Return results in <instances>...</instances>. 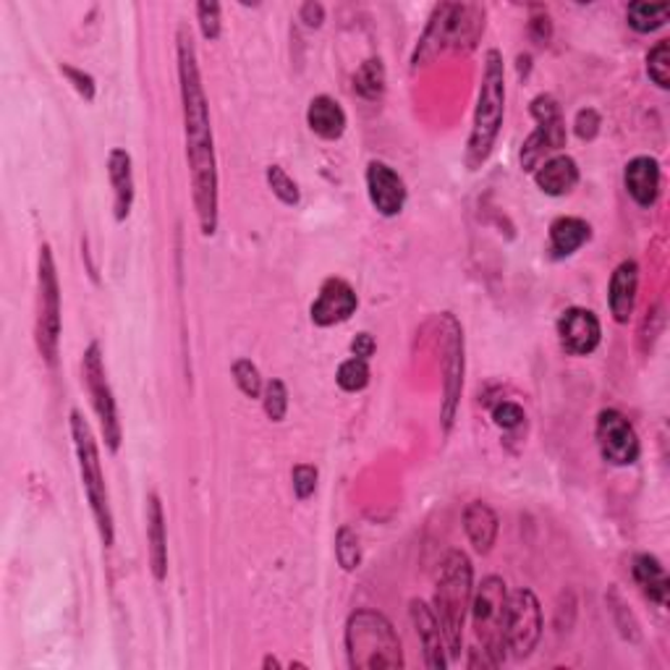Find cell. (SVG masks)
<instances>
[{
    "label": "cell",
    "instance_id": "obj_23",
    "mask_svg": "<svg viewBox=\"0 0 670 670\" xmlns=\"http://www.w3.org/2000/svg\"><path fill=\"white\" fill-rule=\"evenodd\" d=\"M463 532H467L474 550L487 556L493 550L495 539H498V517H495V511L487 502H469L467 511H463Z\"/></svg>",
    "mask_w": 670,
    "mask_h": 670
},
{
    "label": "cell",
    "instance_id": "obj_27",
    "mask_svg": "<svg viewBox=\"0 0 670 670\" xmlns=\"http://www.w3.org/2000/svg\"><path fill=\"white\" fill-rule=\"evenodd\" d=\"M670 16V3H644V0H636L626 9L629 27L636 29L640 35H649V32L666 27Z\"/></svg>",
    "mask_w": 670,
    "mask_h": 670
},
{
    "label": "cell",
    "instance_id": "obj_31",
    "mask_svg": "<svg viewBox=\"0 0 670 670\" xmlns=\"http://www.w3.org/2000/svg\"><path fill=\"white\" fill-rule=\"evenodd\" d=\"M262 406L270 422H283L288 411V388L283 380H270L262 388Z\"/></svg>",
    "mask_w": 670,
    "mask_h": 670
},
{
    "label": "cell",
    "instance_id": "obj_25",
    "mask_svg": "<svg viewBox=\"0 0 670 670\" xmlns=\"http://www.w3.org/2000/svg\"><path fill=\"white\" fill-rule=\"evenodd\" d=\"M592 238L590 223L582 218H558L550 225V255L553 260H563L579 251Z\"/></svg>",
    "mask_w": 670,
    "mask_h": 670
},
{
    "label": "cell",
    "instance_id": "obj_4",
    "mask_svg": "<svg viewBox=\"0 0 670 670\" xmlns=\"http://www.w3.org/2000/svg\"><path fill=\"white\" fill-rule=\"evenodd\" d=\"M346 657L353 670L404 668L401 640L377 610H353L346 623Z\"/></svg>",
    "mask_w": 670,
    "mask_h": 670
},
{
    "label": "cell",
    "instance_id": "obj_5",
    "mask_svg": "<svg viewBox=\"0 0 670 670\" xmlns=\"http://www.w3.org/2000/svg\"><path fill=\"white\" fill-rule=\"evenodd\" d=\"M69 424H71V437H74L76 461H79L84 495H87L89 508H92V517H95V524H98L102 545L111 547L115 539L113 511H111V495H108L106 476H102L98 443H95L92 427L87 424V419H84L76 409L71 411Z\"/></svg>",
    "mask_w": 670,
    "mask_h": 670
},
{
    "label": "cell",
    "instance_id": "obj_33",
    "mask_svg": "<svg viewBox=\"0 0 670 670\" xmlns=\"http://www.w3.org/2000/svg\"><path fill=\"white\" fill-rule=\"evenodd\" d=\"M647 74L660 89L670 87V42L660 40L647 55Z\"/></svg>",
    "mask_w": 670,
    "mask_h": 670
},
{
    "label": "cell",
    "instance_id": "obj_39",
    "mask_svg": "<svg viewBox=\"0 0 670 670\" xmlns=\"http://www.w3.org/2000/svg\"><path fill=\"white\" fill-rule=\"evenodd\" d=\"M600 113L595 111V108H584V111L576 113V137L584 139V141H592L600 134Z\"/></svg>",
    "mask_w": 670,
    "mask_h": 670
},
{
    "label": "cell",
    "instance_id": "obj_26",
    "mask_svg": "<svg viewBox=\"0 0 670 670\" xmlns=\"http://www.w3.org/2000/svg\"><path fill=\"white\" fill-rule=\"evenodd\" d=\"M634 579L636 584L642 586L644 597L647 600H653L657 605H666L668 603V576L666 569H662V563L655 556H647V553H642V556L634 558Z\"/></svg>",
    "mask_w": 670,
    "mask_h": 670
},
{
    "label": "cell",
    "instance_id": "obj_3",
    "mask_svg": "<svg viewBox=\"0 0 670 670\" xmlns=\"http://www.w3.org/2000/svg\"><path fill=\"white\" fill-rule=\"evenodd\" d=\"M502 115H506V69L498 50L485 53V71H482L480 95H476L472 134L467 141V165L476 171L493 152L498 139Z\"/></svg>",
    "mask_w": 670,
    "mask_h": 670
},
{
    "label": "cell",
    "instance_id": "obj_2",
    "mask_svg": "<svg viewBox=\"0 0 670 670\" xmlns=\"http://www.w3.org/2000/svg\"><path fill=\"white\" fill-rule=\"evenodd\" d=\"M472 595H474L472 560H469L467 553L450 550L448 556L443 558L441 571H437L435 597H433V610L437 616V623H441L450 660H459L461 657L463 623H467V613L469 608H472Z\"/></svg>",
    "mask_w": 670,
    "mask_h": 670
},
{
    "label": "cell",
    "instance_id": "obj_15",
    "mask_svg": "<svg viewBox=\"0 0 670 670\" xmlns=\"http://www.w3.org/2000/svg\"><path fill=\"white\" fill-rule=\"evenodd\" d=\"M357 307H359V296L351 288L349 281L327 278L320 286L318 299H314L312 307H309V318H312L318 327L340 325V322L351 320Z\"/></svg>",
    "mask_w": 670,
    "mask_h": 670
},
{
    "label": "cell",
    "instance_id": "obj_28",
    "mask_svg": "<svg viewBox=\"0 0 670 670\" xmlns=\"http://www.w3.org/2000/svg\"><path fill=\"white\" fill-rule=\"evenodd\" d=\"M353 89L362 95L364 100H377L385 92V66L380 58H370L362 63V69L353 76Z\"/></svg>",
    "mask_w": 670,
    "mask_h": 670
},
{
    "label": "cell",
    "instance_id": "obj_41",
    "mask_svg": "<svg viewBox=\"0 0 670 670\" xmlns=\"http://www.w3.org/2000/svg\"><path fill=\"white\" fill-rule=\"evenodd\" d=\"M375 349H377V344L370 333H359L357 338L351 340V353L353 357L364 359V362H370V357L375 353Z\"/></svg>",
    "mask_w": 670,
    "mask_h": 670
},
{
    "label": "cell",
    "instance_id": "obj_16",
    "mask_svg": "<svg viewBox=\"0 0 670 670\" xmlns=\"http://www.w3.org/2000/svg\"><path fill=\"white\" fill-rule=\"evenodd\" d=\"M367 195H370L372 208H375L380 215L396 218L401 215L406 204V184L390 165L372 160V163L367 165Z\"/></svg>",
    "mask_w": 670,
    "mask_h": 670
},
{
    "label": "cell",
    "instance_id": "obj_6",
    "mask_svg": "<svg viewBox=\"0 0 670 670\" xmlns=\"http://www.w3.org/2000/svg\"><path fill=\"white\" fill-rule=\"evenodd\" d=\"M482 29H485V11H480L476 5H437L417 45L414 66H424L446 48H474Z\"/></svg>",
    "mask_w": 670,
    "mask_h": 670
},
{
    "label": "cell",
    "instance_id": "obj_43",
    "mask_svg": "<svg viewBox=\"0 0 670 670\" xmlns=\"http://www.w3.org/2000/svg\"><path fill=\"white\" fill-rule=\"evenodd\" d=\"M270 666H281V662L275 660V657H265V662H262V668H270Z\"/></svg>",
    "mask_w": 670,
    "mask_h": 670
},
{
    "label": "cell",
    "instance_id": "obj_36",
    "mask_svg": "<svg viewBox=\"0 0 670 670\" xmlns=\"http://www.w3.org/2000/svg\"><path fill=\"white\" fill-rule=\"evenodd\" d=\"M318 467H312V463H296L291 480H294V495L299 500H309L314 495V489H318Z\"/></svg>",
    "mask_w": 670,
    "mask_h": 670
},
{
    "label": "cell",
    "instance_id": "obj_12",
    "mask_svg": "<svg viewBox=\"0 0 670 670\" xmlns=\"http://www.w3.org/2000/svg\"><path fill=\"white\" fill-rule=\"evenodd\" d=\"M595 437L603 461L610 463V467H631V463L640 461V435H636L634 424L618 409H603L597 414Z\"/></svg>",
    "mask_w": 670,
    "mask_h": 670
},
{
    "label": "cell",
    "instance_id": "obj_11",
    "mask_svg": "<svg viewBox=\"0 0 670 670\" xmlns=\"http://www.w3.org/2000/svg\"><path fill=\"white\" fill-rule=\"evenodd\" d=\"M543 636V608L532 590H517L506 605V649L530 657Z\"/></svg>",
    "mask_w": 670,
    "mask_h": 670
},
{
    "label": "cell",
    "instance_id": "obj_29",
    "mask_svg": "<svg viewBox=\"0 0 670 670\" xmlns=\"http://www.w3.org/2000/svg\"><path fill=\"white\" fill-rule=\"evenodd\" d=\"M335 558L344 571H357L362 563V545H359L357 532L351 526H340L335 534Z\"/></svg>",
    "mask_w": 670,
    "mask_h": 670
},
{
    "label": "cell",
    "instance_id": "obj_10",
    "mask_svg": "<svg viewBox=\"0 0 670 670\" xmlns=\"http://www.w3.org/2000/svg\"><path fill=\"white\" fill-rule=\"evenodd\" d=\"M530 111L537 121V128L530 134V139L521 147V167L524 171H537L543 160L550 152H558L566 147V121L560 113L558 100L553 95H537L532 100Z\"/></svg>",
    "mask_w": 670,
    "mask_h": 670
},
{
    "label": "cell",
    "instance_id": "obj_7",
    "mask_svg": "<svg viewBox=\"0 0 670 670\" xmlns=\"http://www.w3.org/2000/svg\"><path fill=\"white\" fill-rule=\"evenodd\" d=\"M61 283L50 244H42L37 255V309H35V344L40 357L53 367L61 346Z\"/></svg>",
    "mask_w": 670,
    "mask_h": 670
},
{
    "label": "cell",
    "instance_id": "obj_35",
    "mask_svg": "<svg viewBox=\"0 0 670 670\" xmlns=\"http://www.w3.org/2000/svg\"><path fill=\"white\" fill-rule=\"evenodd\" d=\"M197 18H199V29H202L204 40L215 42L218 37H221V3H210V0H204V3L197 5Z\"/></svg>",
    "mask_w": 670,
    "mask_h": 670
},
{
    "label": "cell",
    "instance_id": "obj_20",
    "mask_svg": "<svg viewBox=\"0 0 670 670\" xmlns=\"http://www.w3.org/2000/svg\"><path fill=\"white\" fill-rule=\"evenodd\" d=\"M108 176L113 184V218L115 223H124L132 215L134 208V171H132V154L121 147H115L108 154Z\"/></svg>",
    "mask_w": 670,
    "mask_h": 670
},
{
    "label": "cell",
    "instance_id": "obj_40",
    "mask_svg": "<svg viewBox=\"0 0 670 670\" xmlns=\"http://www.w3.org/2000/svg\"><path fill=\"white\" fill-rule=\"evenodd\" d=\"M530 35L532 40L537 45H547L553 37V24L550 16H547L545 9H532V18H530Z\"/></svg>",
    "mask_w": 670,
    "mask_h": 670
},
{
    "label": "cell",
    "instance_id": "obj_37",
    "mask_svg": "<svg viewBox=\"0 0 670 670\" xmlns=\"http://www.w3.org/2000/svg\"><path fill=\"white\" fill-rule=\"evenodd\" d=\"M524 409H521L519 404L513 401H500L493 406V422L498 424L502 430H517L521 427V422H524Z\"/></svg>",
    "mask_w": 670,
    "mask_h": 670
},
{
    "label": "cell",
    "instance_id": "obj_22",
    "mask_svg": "<svg viewBox=\"0 0 670 670\" xmlns=\"http://www.w3.org/2000/svg\"><path fill=\"white\" fill-rule=\"evenodd\" d=\"M147 545H150V569L154 582H165L167 576V532L165 513L158 493L147 495Z\"/></svg>",
    "mask_w": 670,
    "mask_h": 670
},
{
    "label": "cell",
    "instance_id": "obj_30",
    "mask_svg": "<svg viewBox=\"0 0 670 670\" xmlns=\"http://www.w3.org/2000/svg\"><path fill=\"white\" fill-rule=\"evenodd\" d=\"M335 380H338L340 390H346V393L364 390L367 385H370V364L359 357L346 359V362L338 367V375H335Z\"/></svg>",
    "mask_w": 670,
    "mask_h": 670
},
{
    "label": "cell",
    "instance_id": "obj_32",
    "mask_svg": "<svg viewBox=\"0 0 670 670\" xmlns=\"http://www.w3.org/2000/svg\"><path fill=\"white\" fill-rule=\"evenodd\" d=\"M265 178H268L270 189H273V195L278 197L283 204H288V208L299 204V199H301L299 186H296L294 178L288 176V173L283 171L281 165H270L268 171H265Z\"/></svg>",
    "mask_w": 670,
    "mask_h": 670
},
{
    "label": "cell",
    "instance_id": "obj_9",
    "mask_svg": "<svg viewBox=\"0 0 670 670\" xmlns=\"http://www.w3.org/2000/svg\"><path fill=\"white\" fill-rule=\"evenodd\" d=\"M82 370H84V383H87L89 396H92V409L100 419V430L102 437H106V446L111 454H119L121 441H124V430H121V419H119V406H115V396L111 383H108V372H106V359H102V349L98 340L87 346L82 359Z\"/></svg>",
    "mask_w": 670,
    "mask_h": 670
},
{
    "label": "cell",
    "instance_id": "obj_18",
    "mask_svg": "<svg viewBox=\"0 0 670 670\" xmlns=\"http://www.w3.org/2000/svg\"><path fill=\"white\" fill-rule=\"evenodd\" d=\"M623 184H626L629 197L644 210H649L660 197V163L647 154L629 160L623 171Z\"/></svg>",
    "mask_w": 670,
    "mask_h": 670
},
{
    "label": "cell",
    "instance_id": "obj_8",
    "mask_svg": "<svg viewBox=\"0 0 670 670\" xmlns=\"http://www.w3.org/2000/svg\"><path fill=\"white\" fill-rule=\"evenodd\" d=\"M506 605L508 592L500 576H485L472 595V621L482 649H487L498 666L506 660Z\"/></svg>",
    "mask_w": 670,
    "mask_h": 670
},
{
    "label": "cell",
    "instance_id": "obj_1",
    "mask_svg": "<svg viewBox=\"0 0 670 670\" xmlns=\"http://www.w3.org/2000/svg\"><path fill=\"white\" fill-rule=\"evenodd\" d=\"M176 55H178V87H182V111H184V137H186V160L191 171V195L199 218L202 236H215L218 231V160L215 141H212L210 106L199 74L197 48L191 32L182 24L176 32Z\"/></svg>",
    "mask_w": 670,
    "mask_h": 670
},
{
    "label": "cell",
    "instance_id": "obj_38",
    "mask_svg": "<svg viewBox=\"0 0 670 670\" xmlns=\"http://www.w3.org/2000/svg\"><path fill=\"white\" fill-rule=\"evenodd\" d=\"M61 74L66 76L71 84H74V89L82 95L84 100H87V102L95 100V92H98V87H95V79L87 74V71L71 66V63H61Z\"/></svg>",
    "mask_w": 670,
    "mask_h": 670
},
{
    "label": "cell",
    "instance_id": "obj_21",
    "mask_svg": "<svg viewBox=\"0 0 670 670\" xmlns=\"http://www.w3.org/2000/svg\"><path fill=\"white\" fill-rule=\"evenodd\" d=\"M534 184L547 197H566L576 189L579 184V165L569 154H556L547 158L543 165L534 171Z\"/></svg>",
    "mask_w": 670,
    "mask_h": 670
},
{
    "label": "cell",
    "instance_id": "obj_42",
    "mask_svg": "<svg viewBox=\"0 0 670 670\" xmlns=\"http://www.w3.org/2000/svg\"><path fill=\"white\" fill-rule=\"evenodd\" d=\"M301 22L314 29L322 27V22H325V9H322L320 3H305L301 5Z\"/></svg>",
    "mask_w": 670,
    "mask_h": 670
},
{
    "label": "cell",
    "instance_id": "obj_17",
    "mask_svg": "<svg viewBox=\"0 0 670 670\" xmlns=\"http://www.w3.org/2000/svg\"><path fill=\"white\" fill-rule=\"evenodd\" d=\"M409 616H411V623H414L419 642H422L424 666L433 668V670H443L448 666L446 640H443V631H441V623H437L435 610L430 608L427 603L411 600L409 603Z\"/></svg>",
    "mask_w": 670,
    "mask_h": 670
},
{
    "label": "cell",
    "instance_id": "obj_34",
    "mask_svg": "<svg viewBox=\"0 0 670 670\" xmlns=\"http://www.w3.org/2000/svg\"><path fill=\"white\" fill-rule=\"evenodd\" d=\"M234 380H236L238 390H241L247 398H260L262 388H265V385H262L260 370H257V364L251 362V359H236Z\"/></svg>",
    "mask_w": 670,
    "mask_h": 670
},
{
    "label": "cell",
    "instance_id": "obj_13",
    "mask_svg": "<svg viewBox=\"0 0 670 670\" xmlns=\"http://www.w3.org/2000/svg\"><path fill=\"white\" fill-rule=\"evenodd\" d=\"M443 430H450L456 411H459V398L463 390V331L454 314H446V340H443Z\"/></svg>",
    "mask_w": 670,
    "mask_h": 670
},
{
    "label": "cell",
    "instance_id": "obj_24",
    "mask_svg": "<svg viewBox=\"0 0 670 670\" xmlns=\"http://www.w3.org/2000/svg\"><path fill=\"white\" fill-rule=\"evenodd\" d=\"M307 124L312 128L314 134H318L320 139H340L346 132V113L344 108L338 106L333 98H327V95H318L312 102H309L307 108Z\"/></svg>",
    "mask_w": 670,
    "mask_h": 670
},
{
    "label": "cell",
    "instance_id": "obj_19",
    "mask_svg": "<svg viewBox=\"0 0 670 670\" xmlns=\"http://www.w3.org/2000/svg\"><path fill=\"white\" fill-rule=\"evenodd\" d=\"M636 288H640V265L634 260H623L610 275L608 286V307L618 325H626L634 314Z\"/></svg>",
    "mask_w": 670,
    "mask_h": 670
},
{
    "label": "cell",
    "instance_id": "obj_14",
    "mask_svg": "<svg viewBox=\"0 0 670 670\" xmlns=\"http://www.w3.org/2000/svg\"><path fill=\"white\" fill-rule=\"evenodd\" d=\"M560 346L573 357H590L600 346L603 325L592 309L571 307L558 320Z\"/></svg>",
    "mask_w": 670,
    "mask_h": 670
}]
</instances>
